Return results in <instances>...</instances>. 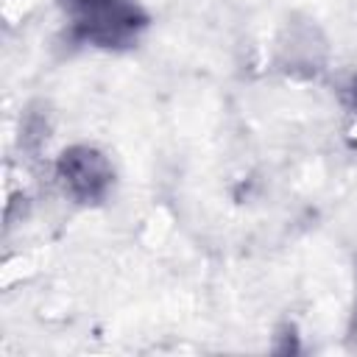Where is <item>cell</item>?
<instances>
[{
	"label": "cell",
	"instance_id": "1",
	"mask_svg": "<svg viewBox=\"0 0 357 357\" xmlns=\"http://www.w3.org/2000/svg\"><path fill=\"white\" fill-rule=\"evenodd\" d=\"M70 33L81 45L100 50H126L148 28L151 17L139 0H59Z\"/></svg>",
	"mask_w": 357,
	"mask_h": 357
},
{
	"label": "cell",
	"instance_id": "3",
	"mask_svg": "<svg viewBox=\"0 0 357 357\" xmlns=\"http://www.w3.org/2000/svg\"><path fill=\"white\" fill-rule=\"evenodd\" d=\"M351 100H354V106H357V81H354V86H351Z\"/></svg>",
	"mask_w": 357,
	"mask_h": 357
},
{
	"label": "cell",
	"instance_id": "2",
	"mask_svg": "<svg viewBox=\"0 0 357 357\" xmlns=\"http://www.w3.org/2000/svg\"><path fill=\"white\" fill-rule=\"evenodd\" d=\"M56 176L61 181L64 192L84 206L103 204L114 184L112 162L106 159L103 151H98L92 145L64 148L56 159Z\"/></svg>",
	"mask_w": 357,
	"mask_h": 357
}]
</instances>
